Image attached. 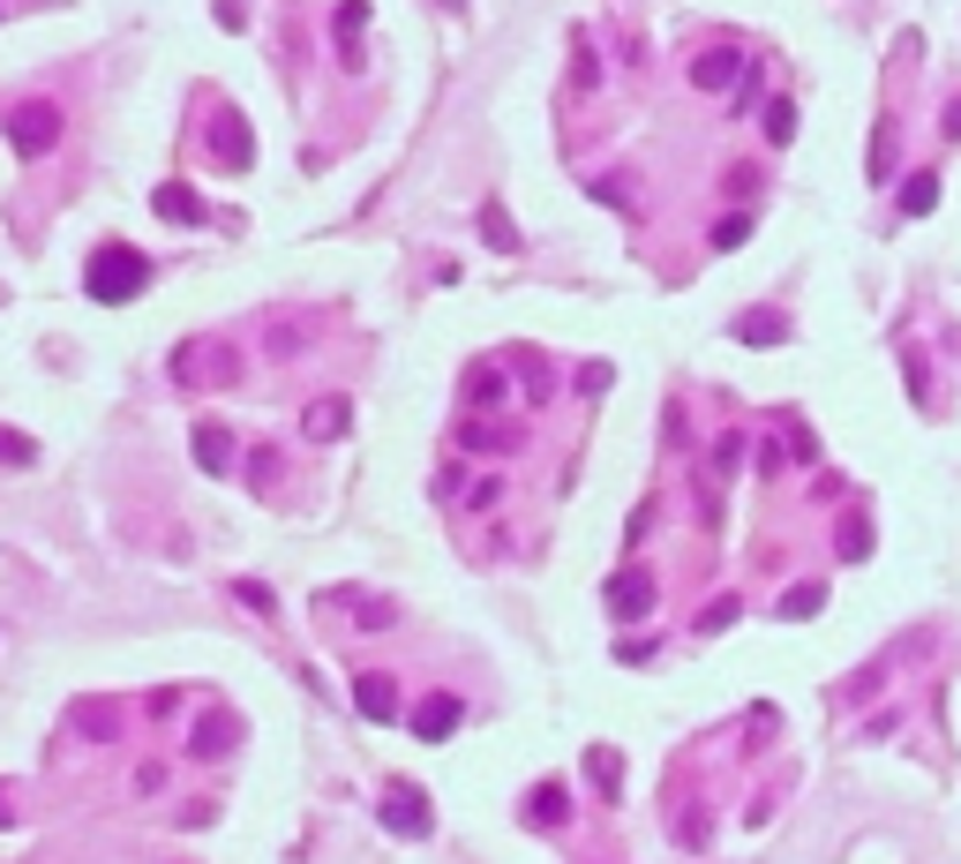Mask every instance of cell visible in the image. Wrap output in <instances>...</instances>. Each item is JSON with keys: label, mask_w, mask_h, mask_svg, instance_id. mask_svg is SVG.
<instances>
[{"label": "cell", "mask_w": 961, "mask_h": 864, "mask_svg": "<svg viewBox=\"0 0 961 864\" xmlns=\"http://www.w3.org/2000/svg\"><path fill=\"white\" fill-rule=\"evenodd\" d=\"M931 204H939V173L924 166V173L902 181V204H894V211H902V218H931Z\"/></svg>", "instance_id": "cell-17"}, {"label": "cell", "mask_w": 961, "mask_h": 864, "mask_svg": "<svg viewBox=\"0 0 961 864\" xmlns=\"http://www.w3.org/2000/svg\"><path fill=\"white\" fill-rule=\"evenodd\" d=\"M0 827H15V820H8V805H0Z\"/></svg>", "instance_id": "cell-36"}, {"label": "cell", "mask_w": 961, "mask_h": 864, "mask_svg": "<svg viewBox=\"0 0 961 864\" xmlns=\"http://www.w3.org/2000/svg\"><path fill=\"white\" fill-rule=\"evenodd\" d=\"M834 549H841V564H856V557H872V526H864V518L849 512V518H841V526H834Z\"/></svg>", "instance_id": "cell-23"}, {"label": "cell", "mask_w": 961, "mask_h": 864, "mask_svg": "<svg viewBox=\"0 0 961 864\" xmlns=\"http://www.w3.org/2000/svg\"><path fill=\"white\" fill-rule=\"evenodd\" d=\"M481 241H489V249H503V256H518V226H511V211H503V204H489V211H481Z\"/></svg>", "instance_id": "cell-21"}, {"label": "cell", "mask_w": 961, "mask_h": 864, "mask_svg": "<svg viewBox=\"0 0 961 864\" xmlns=\"http://www.w3.org/2000/svg\"><path fill=\"white\" fill-rule=\"evenodd\" d=\"M84 286H90V302H135L143 286H151V256L143 249H128V241H98L84 263Z\"/></svg>", "instance_id": "cell-1"}, {"label": "cell", "mask_w": 961, "mask_h": 864, "mask_svg": "<svg viewBox=\"0 0 961 864\" xmlns=\"http://www.w3.org/2000/svg\"><path fill=\"white\" fill-rule=\"evenodd\" d=\"M736 616H744V594H721V602H707V609H699V632H729Z\"/></svg>", "instance_id": "cell-26"}, {"label": "cell", "mask_w": 961, "mask_h": 864, "mask_svg": "<svg viewBox=\"0 0 961 864\" xmlns=\"http://www.w3.org/2000/svg\"><path fill=\"white\" fill-rule=\"evenodd\" d=\"M196 467L204 474H233V436L218 429V422H196Z\"/></svg>", "instance_id": "cell-13"}, {"label": "cell", "mask_w": 961, "mask_h": 864, "mask_svg": "<svg viewBox=\"0 0 961 864\" xmlns=\"http://www.w3.org/2000/svg\"><path fill=\"white\" fill-rule=\"evenodd\" d=\"M459 444H466V451H503L511 436H503V429H489V422H459Z\"/></svg>", "instance_id": "cell-29"}, {"label": "cell", "mask_w": 961, "mask_h": 864, "mask_svg": "<svg viewBox=\"0 0 961 864\" xmlns=\"http://www.w3.org/2000/svg\"><path fill=\"white\" fill-rule=\"evenodd\" d=\"M31 459H39V444H31L23 429H8V422H0V467H31Z\"/></svg>", "instance_id": "cell-27"}, {"label": "cell", "mask_w": 961, "mask_h": 864, "mask_svg": "<svg viewBox=\"0 0 961 864\" xmlns=\"http://www.w3.org/2000/svg\"><path fill=\"white\" fill-rule=\"evenodd\" d=\"M346 422H353V406H346V398H308V414H301V429H308V444H338V436H346Z\"/></svg>", "instance_id": "cell-8"}, {"label": "cell", "mask_w": 961, "mask_h": 864, "mask_svg": "<svg viewBox=\"0 0 961 864\" xmlns=\"http://www.w3.org/2000/svg\"><path fill=\"white\" fill-rule=\"evenodd\" d=\"M939 129H947V143H961V90H954V106L939 113Z\"/></svg>", "instance_id": "cell-35"}, {"label": "cell", "mask_w": 961, "mask_h": 864, "mask_svg": "<svg viewBox=\"0 0 961 864\" xmlns=\"http://www.w3.org/2000/svg\"><path fill=\"white\" fill-rule=\"evenodd\" d=\"M151 211L159 218H173V226H204V196H196V188H188V181H159V188H151Z\"/></svg>", "instance_id": "cell-7"}, {"label": "cell", "mask_w": 961, "mask_h": 864, "mask_svg": "<svg viewBox=\"0 0 961 864\" xmlns=\"http://www.w3.org/2000/svg\"><path fill=\"white\" fill-rule=\"evenodd\" d=\"M752 226H758L752 211H721V218H713V249H744V241H752Z\"/></svg>", "instance_id": "cell-25"}, {"label": "cell", "mask_w": 961, "mask_h": 864, "mask_svg": "<svg viewBox=\"0 0 961 864\" xmlns=\"http://www.w3.org/2000/svg\"><path fill=\"white\" fill-rule=\"evenodd\" d=\"M872 181H894V121L872 129Z\"/></svg>", "instance_id": "cell-28"}, {"label": "cell", "mask_w": 961, "mask_h": 864, "mask_svg": "<svg viewBox=\"0 0 961 864\" xmlns=\"http://www.w3.org/2000/svg\"><path fill=\"white\" fill-rule=\"evenodd\" d=\"M459 398H466V414L503 406V369H496V361H473V369H466V384H459Z\"/></svg>", "instance_id": "cell-10"}, {"label": "cell", "mask_w": 961, "mask_h": 864, "mask_svg": "<svg viewBox=\"0 0 961 864\" xmlns=\"http://www.w3.org/2000/svg\"><path fill=\"white\" fill-rule=\"evenodd\" d=\"M586 775H593V789H601V797H624V767H616V752H609V744H593V752H586Z\"/></svg>", "instance_id": "cell-19"}, {"label": "cell", "mask_w": 961, "mask_h": 864, "mask_svg": "<svg viewBox=\"0 0 961 864\" xmlns=\"http://www.w3.org/2000/svg\"><path fill=\"white\" fill-rule=\"evenodd\" d=\"M210 158L226 173L255 166V135H249V121H241V106H210Z\"/></svg>", "instance_id": "cell-3"}, {"label": "cell", "mask_w": 961, "mask_h": 864, "mask_svg": "<svg viewBox=\"0 0 961 864\" xmlns=\"http://www.w3.org/2000/svg\"><path fill=\"white\" fill-rule=\"evenodd\" d=\"M616 661H654V639H616Z\"/></svg>", "instance_id": "cell-34"}, {"label": "cell", "mask_w": 961, "mask_h": 864, "mask_svg": "<svg viewBox=\"0 0 961 864\" xmlns=\"http://www.w3.org/2000/svg\"><path fill=\"white\" fill-rule=\"evenodd\" d=\"M353 707H361L369 722H398V685H391L383 669H369V677L353 685Z\"/></svg>", "instance_id": "cell-11"}, {"label": "cell", "mask_w": 961, "mask_h": 864, "mask_svg": "<svg viewBox=\"0 0 961 864\" xmlns=\"http://www.w3.org/2000/svg\"><path fill=\"white\" fill-rule=\"evenodd\" d=\"M76 730H84L90 744H113V736H121V707H113V699H84V707H76Z\"/></svg>", "instance_id": "cell-16"}, {"label": "cell", "mask_w": 961, "mask_h": 864, "mask_svg": "<svg viewBox=\"0 0 961 864\" xmlns=\"http://www.w3.org/2000/svg\"><path fill=\"white\" fill-rule=\"evenodd\" d=\"M736 339L744 346H782L789 339V316H782V308H744V316H736Z\"/></svg>", "instance_id": "cell-12"}, {"label": "cell", "mask_w": 961, "mask_h": 864, "mask_svg": "<svg viewBox=\"0 0 961 864\" xmlns=\"http://www.w3.org/2000/svg\"><path fill=\"white\" fill-rule=\"evenodd\" d=\"M383 827H398L406 842H428L436 812H428V797H421L414 781H391V789H383Z\"/></svg>", "instance_id": "cell-5"}, {"label": "cell", "mask_w": 961, "mask_h": 864, "mask_svg": "<svg viewBox=\"0 0 961 864\" xmlns=\"http://www.w3.org/2000/svg\"><path fill=\"white\" fill-rule=\"evenodd\" d=\"M571 84H579V90H593V53H586V39L571 45Z\"/></svg>", "instance_id": "cell-32"}, {"label": "cell", "mask_w": 961, "mask_h": 864, "mask_svg": "<svg viewBox=\"0 0 961 864\" xmlns=\"http://www.w3.org/2000/svg\"><path fill=\"white\" fill-rule=\"evenodd\" d=\"M526 820L534 827H564V781H542V789L526 797Z\"/></svg>", "instance_id": "cell-22"}, {"label": "cell", "mask_w": 961, "mask_h": 864, "mask_svg": "<svg viewBox=\"0 0 961 864\" xmlns=\"http://www.w3.org/2000/svg\"><path fill=\"white\" fill-rule=\"evenodd\" d=\"M391 616H398V609H391V602H361V624H369V632H383Z\"/></svg>", "instance_id": "cell-33"}, {"label": "cell", "mask_w": 961, "mask_h": 864, "mask_svg": "<svg viewBox=\"0 0 961 864\" xmlns=\"http://www.w3.org/2000/svg\"><path fill=\"white\" fill-rule=\"evenodd\" d=\"M736 467H744V436H721L713 444V474H736Z\"/></svg>", "instance_id": "cell-30"}, {"label": "cell", "mask_w": 961, "mask_h": 864, "mask_svg": "<svg viewBox=\"0 0 961 864\" xmlns=\"http://www.w3.org/2000/svg\"><path fill=\"white\" fill-rule=\"evenodd\" d=\"M233 594H241V609H255V616H271V587H255V579H233Z\"/></svg>", "instance_id": "cell-31"}, {"label": "cell", "mask_w": 961, "mask_h": 864, "mask_svg": "<svg viewBox=\"0 0 961 864\" xmlns=\"http://www.w3.org/2000/svg\"><path fill=\"white\" fill-rule=\"evenodd\" d=\"M758 129H766V143H774V151H782V143H789V135H796V98H766V113H758Z\"/></svg>", "instance_id": "cell-20"}, {"label": "cell", "mask_w": 961, "mask_h": 864, "mask_svg": "<svg viewBox=\"0 0 961 864\" xmlns=\"http://www.w3.org/2000/svg\"><path fill=\"white\" fill-rule=\"evenodd\" d=\"M233 744H241V714H233V707H218V714L196 722V759H226Z\"/></svg>", "instance_id": "cell-9"}, {"label": "cell", "mask_w": 961, "mask_h": 864, "mask_svg": "<svg viewBox=\"0 0 961 864\" xmlns=\"http://www.w3.org/2000/svg\"><path fill=\"white\" fill-rule=\"evenodd\" d=\"M459 714H466V707L451 699V691H428V699L414 707V736H421V744H444V736L459 730Z\"/></svg>", "instance_id": "cell-6"}, {"label": "cell", "mask_w": 961, "mask_h": 864, "mask_svg": "<svg viewBox=\"0 0 961 864\" xmlns=\"http://www.w3.org/2000/svg\"><path fill=\"white\" fill-rule=\"evenodd\" d=\"M774 609H782L789 624H796V616H819V609H827V587H819V579H811V587H789V594H782Z\"/></svg>", "instance_id": "cell-24"}, {"label": "cell", "mask_w": 961, "mask_h": 864, "mask_svg": "<svg viewBox=\"0 0 961 864\" xmlns=\"http://www.w3.org/2000/svg\"><path fill=\"white\" fill-rule=\"evenodd\" d=\"M744 76H752L744 45H707V53H691V90H736Z\"/></svg>", "instance_id": "cell-4"}, {"label": "cell", "mask_w": 961, "mask_h": 864, "mask_svg": "<svg viewBox=\"0 0 961 864\" xmlns=\"http://www.w3.org/2000/svg\"><path fill=\"white\" fill-rule=\"evenodd\" d=\"M609 609H616V616H646V609H654V579H646V571L609 579Z\"/></svg>", "instance_id": "cell-14"}, {"label": "cell", "mask_w": 961, "mask_h": 864, "mask_svg": "<svg viewBox=\"0 0 961 864\" xmlns=\"http://www.w3.org/2000/svg\"><path fill=\"white\" fill-rule=\"evenodd\" d=\"M503 369H511V376L526 384V398H534V406H542L548 391H556V376H548V361H542V353H526V346H511V361H503Z\"/></svg>", "instance_id": "cell-15"}, {"label": "cell", "mask_w": 961, "mask_h": 864, "mask_svg": "<svg viewBox=\"0 0 961 864\" xmlns=\"http://www.w3.org/2000/svg\"><path fill=\"white\" fill-rule=\"evenodd\" d=\"M173 369H181V376H196V369H204V361H196V346H181V361H173ZM233 376H241V353H233V346H218V353H210V384H233Z\"/></svg>", "instance_id": "cell-18"}, {"label": "cell", "mask_w": 961, "mask_h": 864, "mask_svg": "<svg viewBox=\"0 0 961 864\" xmlns=\"http://www.w3.org/2000/svg\"><path fill=\"white\" fill-rule=\"evenodd\" d=\"M8 143H15V158H45V151L61 143V106H53V98L15 106V113H8Z\"/></svg>", "instance_id": "cell-2"}]
</instances>
